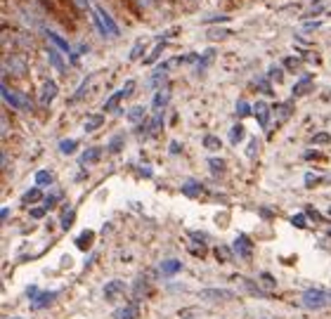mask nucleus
Masks as SVG:
<instances>
[{
  "label": "nucleus",
  "instance_id": "1",
  "mask_svg": "<svg viewBox=\"0 0 331 319\" xmlns=\"http://www.w3.org/2000/svg\"><path fill=\"white\" fill-rule=\"evenodd\" d=\"M95 22H97V26H99V31H102V36H107V38H116L121 31H118V26L114 24V19H111V14L107 12L105 7H95Z\"/></svg>",
  "mask_w": 331,
  "mask_h": 319
},
{
  "label": "nucleus",
  "instance_id": "2",
  "mask_svg": "<svg viewBox=\"0 0 331 319\" xmlns=\"http://www.w3.org/2000/svg\"><path fill=\"white\" fill-rule=\"evenodd\" d=\"M303 305H305L307 310H322V307L329 305V295L322 289H307L305 293H303Z\"/></svg>",
  "mask_w": 331,
  "mask_h": 319
},
{
  "label": "nucleus",
  "instance_id": "3",
  "mask_svg": "<svg viewBox=\"0 0 331 319\" xmlns=\"http://www.w3.org/2000/svg\"><path fill=\"white\" fill-rule=\"evenodd\" d=\"M3 99L7 104H12L14 109H22V111H29L31 109V99L26 95H19V92H10V88L3 83Z\"/></svg>",
  "mask_w": 331,
  "mask_h": 319
},
{
  "label": "nucleus",
  "instance_id": "4",
  "mask_svg": "<svg viewBox=\"0 0 331 319\" xmlns=\"http://www.w3.org/2000/svg\"><path fill=\"white\" fill-rule=\"evenodd\" d=\"M201 301H211V303H218V301H232L234 298V291L230 289H203L199 293Z\"/></svg>",
  "mask_w": 331,
  "mask_h": 319
},
{
  "label": "nucleus",
  "instance_id": "5",
  "mask_svg": "<svg viewBox=\"0 0 331 319\" xmlns=\"http://www.w3.org/2000/svg\"><path fill=\"white\" fill-rule=\"evenodd\" d=\"M234 251L239 253V258L251 260V256H253V246H251V241H249V237H246V234H239V237L234 239Z\"/></svg>",
  "mask_w": 331,
  "mask_h": 319
},
{
  "label": "nucleus",
  "instance_id": "6",
  "mask_svg": "<svg viewBox=\"0 0 331 319\" xmlns=\"http://www.w3.org/2000/svg\"><path fill=\"white\" fill-rule=\"evenodd\" d=\"M57 291H43V293H38L33 301H31V307L33 310H43V307H48V305H52L55 303V298H57Z\"/></svg>",
  "mask_w": 331,
  "mask_h": 319
},
{
  "label": "nucleus",
  "instance_id": "7",
  "mask_svg": "<svg viewBox=\"0 0 331 319\" xmlns=\"http://www.w3.org/2000/svg\"><path fill=\"white\" fill-rule=\"evenodd\" d=\"M123 291H126V282H121V279H111V282L105 286V298L107 301H116V298H121Z\"/></svg>",
  "mask_w": 331,
  "mask_h": 319
},
{
  "label": "nucleus",
  "instance_id": "8",
  "mask_svg": "<svg viewBox=\"0 0 331 319\" xmlns=\"http://www.w3.org/2000/svg\"><path fill=\"white\" fill-rule=\"evenodd\" d=\"M137 314H140V310L135 303H128V305L114 310V319H137Z\"/></svg>",
  "mask_w": 331,
  "mask_h": 319
},
{
  "label": "nucleus",
  "instance_id": "9",
  "mask_svg": "<svg viewBox=\"0 0 331 319\" xmlns=\"http://www.w3.org/2000/svg\"><path fill=\"white\" fill-rule=\"evenodd\" d=\"M253 114H256L260 128H267V123H270V107L265 104V102H258V104L253 107Z\"/></svg>",
  "mask_w": 331,
  "mask_h": 319
},
{
  "label": "nucleus",
  "instance_id": "10",
  "mask_svg": "<svg viewBox=\"0 0 331 319\" xmlns=\"http://www.w3.org/2000/svg\"><path fill=\"white\" fill-rule=\"evenodd\" d=\"M310 88H313V76H303L294 86V97H303L305 92H310Z\"/></svg>",
  "mask_w": 331,
  "mask_h": 319
},
{
  "label": "nucleus",
  "instance_id": "11",
  "mask_svg": "<svg viewBox=\"0 0 331 319\" xmlns=\"http://www.w3.org/2000/svg\"><path fill=\"white\" fill-rule=\"evenodd\" d=\"M55 97H57V83H55V80H48V83L43 86V95H40V102H43V104H50V102H52Z\"/></svg>",
  "mask_w": 331,
  "mask_h": 319
},
{
  "label": "nucleus",
  "instance_id": "12",
  "mask_svg": "<svg viewBox=\"0 0 331 319\" xmlns=\"http://www.w3.org/2000/svg\"><path fill=\"white\" fill-rule=\"evenodd\" d=\"M168 97H171V92L168 90H159L156 92V97H154V102H152V109L156 111V114H161V109L168 104Z\"/></svg>",
  "mask_w": 331,
  "mask_h": 319
},
{
  "label": "nucleus",
  "instance_id": "13",
  "mask_svg": "<svg viewBox=\"0 0 331 319\" xmlns=\"http://www.w3.org/2000/svg\"><path fill=\"white\" fill-rule=\"evenodd\" d=\"M182 270V263L180 260H163L161 263V272L163 274H175V272H180Z\"/></svg>",
  "mask_w": 331,
  "mask_h": 319
},
{
  "label": "nucleus",
  "instance_id": "14",
  "mask_svg": "<svg viewBox=\"0 0 331 319\" xmlns=\"http://www.w3.org/2000/svg\"><path fill=\"white\" fill-rule=\"evenodd\" d=\"M291 102H284V104H277L275 107V114H277V121L282 123V121H286L288 116H291Z\"/></svg>",
  "mask_w": 331,
  "mask_h": 319
},
{
  "label": "nucleus",
  "instance_id": "15",
  "mask_svg": "<svg viewBox=\"0 0 331 319\" xmlns=\"http://www.w3.org/2000/svg\"><path fill=\"white\" fill-rule=\"evenodd\" d=\"M99 159V147H90L83 152V156H80V163L86 166V163H95V161Z\"/></svg>",
  "mask_w": 331,
  "mask_h": 319
},
{
  "label": "nucleus",
  "instance_id": "16",
  "mask_svg": "<svg viewBox=\"0 0 331 319\" xmlns=\"http://www.w3.org/2000/svg\"><path fill=\"white\" fill-rule=\"evenodd\" d=\"M48 38H50V40H52V43L57 45V48L61 50V52H71V48H69V43H67V40H64V38H61V36H57L55 31H48Z\"/></svg>",
  "mask_w": 331,
  "mask_h": 319
},
{
  "label": "nucleus",
  "instance_id": "17",
  "mask_svg": "<svg viewBox=\"0 0 331 319\" xmlns=\"http://www.w3.org/2000/svg\"><path fill=\"white\" fill-rule=\"evenodd\" d=\"M123 97H126V92H123V90L114 92V95H111V97L105 102V109H107V111H114V109H116V107H118V102H121Z\"/></svg>",
  "mask_w": 331,
  "mask_h": 319
},
{
  "label": "nucleus",
  "instance_id": "18",
  "mask_svg": "<svg viewBox=\"0 0 331 319\" xmlns=\"http://www.w3.org/2000/svg\"><path fill=\"white\" fill-rule=\"evenodd\" d=\"M105 123V116H99V114H95V116H90L86 121V133H92V130H97L99 125Z\"/></svg>",
  "mask_w": 331,
  "mask_h": 319
},
{
  "label": "nucleus",
  "instance_id": "19",
  "mask_svg": "<svg viewBox=\"0 0 331 319\" xmlns=\"http://www.w3.org/2000/svg\"><path fill=\"white\" fill-rule=\"evenodd\" d=\"M182 192L187 194V197H196V194L201 192V184L194 182V180H190V182H184V184H182Z\"/></svg>",
  "mask_w": 331,
  "mask_h": 319
},
{
  "label": "nucleus",
  "instance_id": "20",
  "mask_svg": "<svg viewBox=\"0 0 331 319\" xmlns=\"http://www.w3.org/2000/svg\"><path fill=\"white\" fill-rule=\"evenodd\" d=\"M48 59H50V64H52L57 71H64V69H67V67H64V61H61V57L57 55L55 50H48Z\"/></svg>",
  "mask_w": 331,
  "mask_h": 319
},
{
  "label": "nucleus",
  "instance_id": "21",
  "mask_svg": "<svg viewBox=\"0 0 331 319\" xmlns=\"http://www.w3.org/2000/svg\"><path fill=\"white\" fill-rule=\"evenodd\" d=\"M239 279H241V282H244V286H246V289H249V291H251L253 295H258V298H265V291L260 289V286H256V284H253L251 279H246V277H239Z\"/></svg>",
  "mask_w": 331,
  "mask_h": 319
},
{
  "label": "nucleus",
  "instance_id": "22",
  "mask_svg": "<svg viewBox=\"0 0 331 319\" xmlns=\"http://www.w3.org/2000/svg\"><path fill=\"white\" fill-rule=\"evenodd\" d=\"M215 258L220 260V263H230V260H232V251H230L227 246H218V248H215Z\"/></svg>",
  "mask_w": 331,
  "mask_h": 319
},
{
  "label": "nucleus",
  "instance_id": "23",
  "mask_svg": "<svg viewBox=\"0 0 331 319\" xmlns=\"http://www.w3.org/2000/svg\"><path fill=\"white\" fill-rule=\"evenodd\" d=\"M142 118H144V107H133V109L128 111V121L130 123H140Z\"/></svg>",
  "mask_w": 331,
  "mask_h": 319
},
{
  "label": "nucleus",
  "instance_id": "24",
  "mask_svg": "<svg viewBox=\"0 0 331 319\" xmlns=\"http://www.w3.org/2000/svg\"><path fill=\"white\" fill-rule=\"evenodd\" d=\"M36 184L38 187H48V184H52V175H50L48 171H38L36 173Z\"/></svg>",
  "mask_w": 331,
  "mask_h": 319
},
{
  "label": "nucleus",
  "instance_id": "25",
  "mask_svg": "<svg viewBox=\"0 0 331 319\" xmlns=\"http://www.w3.org/2000/svg\"><path fill=\"white\" fill-rule=\"evenodd\" d=\"M92 237H95V234H92L90 229H88V232H83V234H80V237H78V239H76V246H78V248H83V251H86L88 246H90Z\"/></svg>",
  "mask_w": 331,
  "mask_h": 319
},
{
  "label": "nucleus",
  "instance_id": "26",
  "mask_svg": "<svg viewBox=\"0 0 331 319\" xmlns=\"http://www.w3.org/2000/svg\"><path fill=\"white\" fill-rule=\"evenodd\" d=\"M203 147L211 149V152H215V149H220V140H218L215 135H206L203 137Z\"/></svg>",
  "mask_w": 331,
  "mask_h": 319
},
{
  "label": "nucleus",
  "instance_id": "27",
  "mask_svg": "<svg viewBox=\"0 0 331 319\" xmlns=\"http://www.w3.org/2000/svg\"><path fill=\"white\" fill-rule=\"evenodd\" d=\"M260 284H263V286H265V289H267V291L277 289L275 277H272V274H267V272H263V274H260Z\"/></svg>",
  "mask_w": 331,
  "mask_h": 319
},
{
  "label": "nucleus",
  "instance_id": "28",
  "mask_svg": "<svg viewBox=\"0 0 331 319\" xmlns=\"http://www.w3.org/2000/svg\"><path fill=\"white\" fill-rule=\"evenodd\" d=\"M12 69H14V74L17 76H24L26 74V64H24V59H19V57H12Z\"/></svg>",
  "mask_w": 331,
  "mask_h": 319
},
{
  "label": "nucleus",
  "instance_id": "29",
  "mask_svg": "<svg viewBox=\"0 0 331 319\" xmlns=\"http://www.w3.org/2000/svg\"><path fill=\"white\" fill-rule=\"evenodd\" d=\"M38 199H40V189H38V187H33V189H29L24 197H22V201H24V203H33V201H38Z\"/></svg>",
  "mask_w": 331,
  "mask_h": 319
},
{
  "label": "nucleus",
  "instance_id": "30",
  "mask_svg": "<svg viewBox=\"0 0 331 319\" xmlns=\"http://www.w3.org/2000/svg\"><path fill=\"white\" fill-rule=\"evenodd\" d=\"M76 149V140H61L59 142V152L61 154H71Z\"/></svg>",
  "mask_w": 331,
  "mask_h": 319
},
{
  "label": "nucleus",
  "instance_id": "31",
  "mask_svg": "<svg viewBox=\"0 0 331 319\" xmlns=\"http://www.w3.org/2000/svg\"><path fill=\"white\" fill-rule=\"evenodd\" d=\"M163 48H166V40H161V43L156 45V48H154V52H152V55H149L144 61H147V64H154V61H156V57H159L161 52H163Z\"/></svg>",
  "mask_w": 331,
  "mask_h": 319
},
{
  "label": "nucleus",
  "instance_id": "32",
  "mask_svg": "<svg viewBox=\"0 0 331 319\" xmlns=\"http://www.w3.org/2000/svg\"><path fill=\"white\" fill-rule=\"evenodd\" d=\"M241 137H244V125L239 123V125H234V128H232V133H230V140H232L234 144H237V142H239Z\"/></svg>",
  "mask_w": 331,
  "mask_h": 319
},
{
  "label": "nucleus",
  "instance_id": "33",
  "mask_svg": "<svg viewBox=\"0 0 331 319\" xmlns=\"http://www.w3.org/2000/svg\"><path fill=\"white\" fill-rule=\"evenodd\" d=\"M209 166H211V171H213V175H220V173L225 171V163H222L220 159H211Z\"/></svg>",
  "mask_w": 331,
  "mask_h": 319
},
{
  "label": "nucleus",
  "instance_id": "34",
  "mask_svg": "<svg viewBox=\"0 0 331 319\" xmlns=\"http://www.w3.org/2000/svg\"><path fill=\"white\" fill-rule=\"evenodd\" d=\"M121 147H123V135H116L114 140L109 142V152H114V154L121 152Z\"/></svg>",
  "mask_w": 331,
  "mask_h": 319
},
{
  "label": "nucleus",
  "instance_id": "35",
  "mask_svg": "<svg viewBox=\"0 0 331 319\" xmlns=\"http://www.w3.org/2000/svg\"><path fill=\"white\" fill-rule=\"evenodd\" d=\"M74 218H76V215H74V210H67V213H64V218H61V227H64V229H69V227H71V225H74Z\"/></svg>",
  "mask_w": 331,
  "mask_h": 319
},
{
  "label": "nucleus",
  "instance_id": "36",
  "mask_svg": "<svg viewBox=\"0 0 331 319\" xmlns=\"http://www.w3.org/2000/svg\"><path fill=\"white\" fill-rule=\"evenodd\" d=\"M249 114H251V107L246 104V102H237V116H249Z\"/></svg>",
  "mask_w": 331,
  "mask_h": 319
},
{
  "label": "nucleus",
  "instance_id": "37",
  "mask_svg": "<svg viewBox=\"0 0 331 319\" xmlns=\"http://www.w3.org/2000/svg\"><path fill=\"white\" fill-rule=\"evenodd\" d=\"M159 130H161V116H156L152 123H149V133H152V135H156Z\"/></svg>",
  "mask_w": 331,
  "mask_h": 319
},
{
  "label": "nucleus",
  "instance_id": "38",
  "mask_svg": "<svg viewBox=\"0 0 331 319\" xmlns=\"http://www.w3.org/2000/svg\"><path fill=\"white\" fill-rule=\"evenodd\" d=\"M315 144H329V142H331V137L329 135H326V133H319V135H315Z\"/></svg>",
  "mask_w": 331,
  "mask_h": 319
},
{
  "label": "nucleus",
  "instance_id": "39",
  "mask_svg": "<svg viewBox=\"0 0 331 319\" xmlns=\"http://www.w3.org/2000/svg\"><path fill=\"white\" fill-rule=\"evenodd\" d=\"M291 222H294L296 227H305V215H303V213L294 215V218H291Z\"/></svg>",
  "mask_w": 331,
  "mask_h": 319
},
{
  "label": "nucleus",
  "instance_id": "40",
  "mask_svg": "<svg viewBox=\"0 0 331 319\" xmlns=\"http://www.w3.org/2000/svg\"><path fill=\"white\" fill-rule=\"evenodd\" d=\"M256 149H258V140H256V137H253V140L249 142V152H246V154H249L251 159H256Z\"/></svg>",
  "mask_w": 331,
  "mask_h": 319
},
{
  "label": "nucleus",
  "instance_id": "41",
  "mask_svg": "<svg viewBox=\"0 0 331 319\" xmlns=\"http://www.w3.org/2000/svg\"><path fill=\"white\" fill-rule=\"evenodd\" d=\"M88 83H90V80H83V86H80L78 90H76L74 99H80V97H83V95H86V90H88Z\"/></svg>",
  "mask_w": 331,
  "mask_h": 319
},
{
  "label": "nucleus",
  "instance_id": "42",
  "mask_svg": "<svg viewBox=\"0 0 331 319\" xmlns=\"http://www.w3.org/2000/svg\"><path fill=\"white\" fill-rule=\"evenodd\" d=\"M270 78H272V80H282V69L272 67V69H270Z\"/></svg>",
  "mask_w": 331,
  "mask_h": 319
},
{
  "label": "nucleus",
  "instance_id": "43",
  "mask_svg": "<svg viewBox=\"0 0 331 319\" xmlns=\"http://www.w3.org/2000/svg\"><path fill=\"white\" fill-rule=\"evenodd\" d=\"M230 36V31H209V38H225Z\"/></svg>",
  "mask_w": 331,
  "mask_h": 319
},
{
  "label": "nucleus",
  "instance_id": "44",
  "mask_svg": "<svg viewBox=\"0 0 331 319\" xmlns=\"http://www.w3.org/2000/svg\"><path fill=\"white\" fill-rule=\"evenodd\" d=\"M315 182H319V178H317V175H313V173H307V175H305V184H307V187H313Z\"/></svg>",
  "mask_w": 331,
  "mask_h": 319
},
{
  "label": "nucleus",
  "instance_id": "45",
  "mask_svg": "<svg viewBox=\"0 0 331 319\" xmlns=\"http://www.w3.org/2000/svg\"><path fill=\"white\" fill-rule=\"evenodd\" d=\"M45 215V208H31V218H36V220H40Z\"/></svg>",
  "mask_w": 331,
  "mask_h": 319
},
{
  "label": "nucleus",
  "instance_id": "46",
  "mask_svg": "<svg viewBox=\"0 0 331 319\" xmlns=\"http://www.w3.org/2000/svg\"><path fill=\"white\" fill-rule=\"evenodd\" d=\"M142 52V43H137L135 48H133V52H130V59H137V55Z\"/></svg>",
  "mask_w": 331,
  "mask_h": 319
},
{
  "label": "nucleus",
  "instance_id": "47",
  "mask_svg": "<svg viewBox=\"0 0 331 319\" xmlns=\"http://www.w3.org/2000/svg\"><path fill=\"white\" fill-rule=\"evenodd\" d=\"M26 293H29V298H31V301H33V298H36V295L40 293V291H38L36 286H29V291H26Z\"/></svg>",
  "mask_w": 331,
  "mask_h": 319
},
{
  "label": "nucleus",
  "instance_id": "48",
  "mask_svg": "<svg viewBox=\"0 0 331 319\" xmlns=\"http://www.w3.org/2000/svg\"><path fill=\"white\" fill-rule=\"evenodd\" d=\"M286 67H288V69H296V67H298V59H294V57H288V59H286Z\"/></svg>",
  "mask_w": 331,
  "mask_h": 319
},
{
  "label": "nucleus",
  "instance_id": "49",
  "mask_svg": "<svg viewBox=\"0 0 331 319\" xmlns=\"http://www.w3.org/2000/svg\"><path fill=\"white\" fill-rule=\"evenodd\" d=\"M74 3H76L78 7H88V5H90V0H74Z\"/></svg>",
  "mask_w": 331,
  "mask_h": 319
},
{
  "label": "nucleus",
  "instance_id": "50",
  "mask_svg": "<svg viewBox=\"0 0 331 319\" xmlns=\"http://www.w3.org/2000/svg\"><path fill=\"white\" fill-rule=\"evenodd\" d=\"M171 152H173V154H178V152H180V144H178V142H173V144H171Z\"/></svg>",
  "mask_w": 331,
  "mask_h": 319
},
{
  "label": "nucleus",
  "instance_id": "51",
  "mask_svg": "<svg viewBox=\"0 0 331 319\" xmlns=\"http://www.w3.org/2000/svg\"><path fill=\"white\" fill-rule=\"evenodd\" d=\"M12 319H22V317H12Z\"/></svg>",
  "mask_w": 331,
  "mask_h": 319
},
{
  "label": "nucleus",
  "instance_id": "52",
  "mask_svg": "<svg viewBox=\"0 0 331 319\" xmlns=\"http://www.w3.org/2000/svg\"><path fill=\"white\" fill-rule=\"evenodd\" d=\"M329 303H331V293H329Z\"/></svg>",
  "mask_w": 331,
  "mask_h": 319
},
{
  "label": "nucleus",
  "instance_id": "53",
  "mask_svg": "<svg viewBox=\"0 0 331 319\" xmlns=\"http://www.w3.org/2000/svg\"><path fill=\"white\" fill-rule=\"evenodd\" d=\"M329 215H331V208H329Z\"/></svg>",
  "mask_w": 331,
  "mask_h": 319
},
{
  "label": "nucleus",
  "instance_id": "54",
  "mask_svg": "<svg viewBox=\"0 0 331 319\" xmlns=\"http://www.w3.org/2000/svg\"><path fill=\"white\" fill-rule=\"evenodd\" d=\"M329 234H331V229H329Z\"/></svg>",
  "mask_w": 331,
  "mask_h": 319
}]
</instances>
